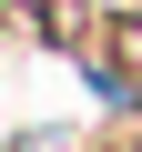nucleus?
Segmentation results:
<instances>
[{"mask_svg": "<svg viewBox=\"0 0 142 152\" xmlns=\"http://www.w3.org/2000/svg\"><path fill=\"white\" fill-rule=\"evenodd\" d=\"M91 81H102L112 102H142V10L102 31V71H91Z\"/></svg>", "mask_w": 142, "mask_h": 152, "instance_id": "1", "label": "nucleus"}, {"mask_svg": "<svg viewBox=\"0 0 142 152\" xmlns=\"http://www.w3.org/2000/svg\"><path fill=\"white\" fill-rule=\"evenodd\" d=\"M20 10H31V20H41V31H51V41H61V31H71V0H20Z\"/></svg>", "mask_w": 142, "mask_h": 152, "instance_id": "2", "label": "nucleus"}, {"mask_svg": "<svg viewBox=\"0 0 142 152\" xmlns=\"http://www.w3.org/2000/svg\"><path fill=\"white\" fill-rule=\"evenodd\" d=\"M122 152H142V142H122Z\"/></svg>", "mask_w": 142, "mask_h": 152, "instance_id": "3", "label": "nucleus"}]
</instances>
